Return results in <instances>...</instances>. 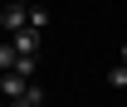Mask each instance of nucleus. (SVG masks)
Segmentation results:
<instances>
[{"mask_svg":"<svg viewBox=\"0 0 127 107\" xmlns=\"http://www.w3.org/2000/svg\"><path fill=\"white\" fill-rule=\"evenodd\" d=\"M10 44H15V54H39L44 29H30V24H25V29H15V39H10Z\"/></svg>","mask_w":127,"mask_h":107,"instance_id":"1","label":"nucleus"},{"mask_svg":"<svg viewBox=\"0 0 127 107\" xmlns=\"http://www.w3.org/2000/svg\"><path fill=\"white\" fill-rule=\"evenodd\" d=\"M0 24H5L10 34H15V29H25V24H30V5H15V0H10V5L0 10Z\"/></svg>","mask_w":127,"mask_h":107,"instance_id":"2","label":"nucleus"},{"mask_svg":"<svg viewBox=\"0 0 127 107\" xmlns=\"http://www.w3.org/2000/svg\"><path fill=\"white\" fill-rule=\"evenodd\" d=\"M30 88V78H20V73H0V97L10 102V97H20V92Z\"/></svg>","mask_w":127,"mask_h":107,"instance_id":"3","label":"nucleus"},{"mask_svg":"<svg viewBox=\"0 0 127 107\" xmlns=\"http://www.w3.org/2000/svg\"><path fill=\"white\" fill-rule=\"evenodd\" d=\"M5 107H44V88H39V83H30V88L20 92V97H10Z\"/></svg>","mask_w":127,"mask_h":107,"instance_id":"4","label":"nucleus"},{"mask_svg":"<svg viewBox=\"0 0 127 107\" xmlns=\"http://www.w3.org/2000/svg\"><path fill=\"white\" fill-rule=\"evenodd\" d=\"M108 88H127V63H112L108 68Z\"/></svg>","mask_w":127,"mask_h":107,"instance_id":"5","label":"nucleus"},{"mask_svg":"<svg viewBox=\"0 0 127 107\" xmlns=\"http://www.w3.org/2000/svg\"><path fill=\"white\" fill-rule=\"evenodd\" d=\"M15 59H20L15 44H0V73H10V68H15Z\"/></svg>","mask_w":127,"mask_h":107,"instance_id":"6","label":"nucleus"},{"mask_svg":"<svg viewBox=\"0 0 127 107\" xmlns=\"http://www.w3.org/2000/svg\"><path fill=\"white\" fill-rule=\"evenodd\" d=\"M44 24H49V10L44 5H30V29H44Z\"/></svg>","mask_w":127,"mask_h":107,"instance_id":"7","label":"nucleus"},{"mask_svg":"<svg viewBox=\"0 0 127 107\" xmlns=\"http://www.w3.org/2000/svg\"><path fill=\"white\" fill-rule=\"evenodd\" d=\"M117 63H127V44H122V59H117Z\"/></svg>","mask_w":127,"mask_h":107,"instance_id":"8","label":"nucleus"},{"mask_svg":"<svg viewBox=\"0 0 127 107\" xmlns=\"http://www.w3.org/2000/svg\"><path fill=\"white\" fill-rule=\"evenodd\" d=\"M15 5H34V0H15Z\"/></svg>","mask_w":127,"mask_h":107,"instance_id":"9","label":"nucleus"},{"mask_svg":"<svg viewBox=\"0 0 127 107\" xmlns=\"http://www.w3.org/2000/svg\"><path fill=\"white\" fill-rule=\"evenodd\" d=\"M0 107H5V97H0Z\"/></svg>","mask_w":127,"mask_h":107,"instance_id":"10","label":"nucleus"}]
</instances>
